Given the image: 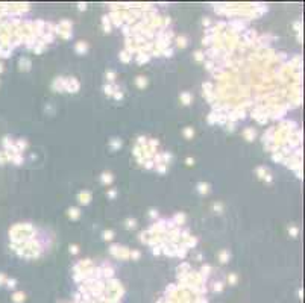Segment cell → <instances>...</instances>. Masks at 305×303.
<instances>
[{
    "label": "cell",
    "mask_w": 305,
    "mask_h": 303,
    "mask_svg": "<svg viewBox=\"0 0 305 303\" xmlns=\"http://www.w3.org/2000/svg\"><path fill=\"white\" fill-rule=\"evenodd\" d=\"M207 188H208V185H207V183H205V185H203V183H200V185H199V191H200V193H207Z\"/></svg>",
    "instance_id": "obj_3"
},
{
    "label": "cell",
    "mask_w": 305,
    "mask_h": 303,
    "mask_svg": "<svg viewBox=\"0 0 305 303\" xmlns=\"http://www.w3.org/2000/svg\"><path fill=\"white\" fill-rule=\"evenodd\" d=\"M5 280H6V278H5V274H2V273H0V285H2V283H3Z\"/></svg>",
    "instance_id": "obj_6"
},
{
    "label": "cell",
    "mask_w": 305,
    "mask_h": 303,
    "mask_svg": "<svg viewBox=\"0 0 305 303\" xmlns=\"http://www.w3.org/2000/svg\"><path fill=\"white\" fill-rule=\"evenodd\" d=\"M105 238L106 239H111L112 238V232H105Z\"/></svg>",
    "instance_id": "obj_5"
},
{
    "label": "cell",
    "mask_w": 305,
    "mask_h": 303,
    "mask_svg": "<svg viewBox=\"0 0 305 303\" xmlns=\"http://www.w3.org/2000/svg\"><path fill=\"white\" fill-rule=\"evenodd\" d=\"M2 71H3V65H2V64H0V73H2Z\"/></svg>",
    "instance_id": "obj_7"
},
{
    "label": "cell",
    "mask_w": 305,
    "mask_h": 303,
    "mask_svg": "<svg viewBox=\"0 0 305 303\" xmlns=\"http://www.w3.org/2000/svg\"><path fill=\"white\" fill-rule=\"evenodd\" d=\"M6 283H8V287H9V288H14L15 287V280L14 279H6Z\"/></svg>",
    "instance_id": "obj_2"
},
{
    "label": "cell",
    "mask_w": 305,
    "mask_h": 303,
    "mask_svg": "<svg viewBox=\"0 0 305 303\" xmlns=\"http://www.w3.org/2000/svg\"><path fill=\"white\" fill-rule=\"evenodd\" d=\"M70 215H73L76 218L77 217V209H70Z\"/></svg>",
    "instance_id": "obj_4"
},
{
    "label": "cell",
    "mask_w": 305,
    "mask_h": 303,
    "mask_svg": "<svg viewBox=\"0 0 305 303\" xmlns=\"http://www.w3.org/2000/svg\"><path fill=\"white\" fill-rule=\"evenodd\" d=\"M12 300H14L15 303H21V302L24 300V294H23V292H15L14 297H12Z\"/></svg>",
    "instance_id": "obj_1"
}]
</instances>
